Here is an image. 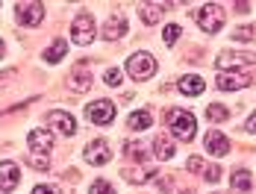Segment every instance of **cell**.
I'll return each instance as SVG.
<instances>
[{"mask_svg": "<svg viewBox=\"0 0 256 194\" xmlns=\"http://www.w3.org/2000/svg\"><path fill=\"white\" fill-rule=\"evenodd\" d=\"M150 124H154V115H150L148 109H138V112H132V115L127 118V126H130V130H136V132L148 130Z\"/></svg>", "mask_w": 256, "mask_h": 194, "instance_id": "obj_16", "label": "cell"}, {"mask_svg": "<svg viewBox=\"0 0 256 194\" xmlns=\"http://www.w3.org/2000/svg\"><path fill=\"white\" fill-rule=\"evenodd\" d=\"M256 32V26H238V30H232V38L236 42H250Z\"/></svg>", "mask_w": 256, "mask_h": 194, "instance_id": "obj_27", "label": "cell"}, {"mask_svg": "<svg viewBox=\"0 0 256 194\" xmlns=\"http://www.w3.org/2000/svg\"><path fill=\"white\" fill-rule=\"evenodd\" d=\"M88 194H115V188H112L106 180H94L92 188H88Z\"/></svg>", "mask_w": 256, "mask_h": 194, "instance_id": "obj_26", "label": "cell"}, {"mask_svg": "<svg viewBox=\"0 0 256 194\" xmlns=\"http://www.w3.org/2000/svg\"><path fill=\"white\" fill-rule=\"evenodd\" d=\"M248 62H256L254 53H221L218 59H215V65H218V71H230V68H238V65H248Z\"/></svg>", "mask_w": 256, "mask_h": 194, "instance_id": "obj_12", "label": "cell"}, {"mask_svg": "<svg viewBox=\"0 0 256 194\" xmlns=\"http://www.w3.org/2000/svg\"><path fill=\"white\" fill-rule=\"evenodd\" d=\"M165 9H168L165 3H144V6H142V21H144V24H156Z\"/></svg>", "mask_w": 256, "mask_h": 194, "instance_id": "obj_19", "label": "cell"}, {"mask_svg": "<svg viewBox=\"0 0 256 194\" xmlns=\"http://www.w3.org/2000/svg\"><path fill=\"white\" fill-rule=\"evenodd\" d=\"M168 126H171V136L180 138V142L194 138V115L186 112V109H171L168 112Z\"/></svg>", "mask_w": 256, "mask_h": 194, "instance_id": "obj_1", "label": "cell"}, {"mask_svg": "<svg viewBox=\"0 0 256 194\" xmlns=\"http://www.w3.org/2000/svg\"><path fill=\"white\" fill-rule=\"evenodd\" d=\"M86 118L94 124H100V126H106V124L115 121V103L112 100H94V103H88L86 106Z\"/></svg>", "mask_w": 256, "mask_h": 194, "instance_id": "obj_5", "label": "cell"}, {"mask_svg": "<svg viewBox=\"0 0 256 194\" xmlns=\"http://www.w3.org/2000/svg\"><path fill=\"white\" fill-rule=\"evenodd\" d=\"M204 176L209 180V182H218V180H221V168H206Z\"/></svg>", "mask_w": 256, "mask_h": 194, "instance_id": "obj_31", "label": "cell"}, {"mask_svg": "<svg viewBox=\"0 0 256 194\" xmlns=\"http://www.w3.org/2000/svg\"><path fill=\"white\" fill-rule=\"evenodd\" d=\"M18 12V24L24 26H38L42 24V18H44V3H38V0H30V3H18L15 6Z\"/></svg>", "mask_w": 256, "mask_h": 194, "instance_id": "obj_6", "label": "cell"}, {"mask_svg": "<svg viewBox=\"0 0 256 194\" xmlns=\"http://www.w3.org/2000/svg\"><path fill=\"white\" fill-rule=\"evenodd\" d=\"M254 82V76L250 74H236V71H224L215 76V86L221 88V92H238V88H248Z\"/></svg>", "mask_w": 256, "mask_h": 194, "instance_id": "obj_7", "label": "cell"}, {"mask_svg": "<svg viewBox=\"0 0 256 194\" xmlns=\"http://www.w3.org/2000/svg\"><path fill=\"white\" fill-rule=\"evenodd\" d=\"M124 147H127V153L132 156V159H142V156H144V153H142V147H138V144H132V142H127Z\"/></svg>", "mask_w": 256, "mask_h": 194, "instance_id": "obj_29", "label": "cell"}, {"mask_svg": "<svg viewBox=\"0 0 256 194\" xmlns=\"http://www.w3.org/2000/svg\"><path fill=\"white\" fill-rule=\"evenodd\" d=\"M103 80H106V86H121V71L118 68H109Z\"/></svg>", "mask_w": 256, "mask_h": 194, "instance_id": "obj_28", "label": "cell"}, {"mask_svg": "<svg viewBox=\"0 0 256 194\" xmlns=\"http://www.w3.org/2000/svg\"><path fill=\"white\" fill-rule=\"evenodd\" d=\"M9 76H15V71H3V74H0V82H3V80H9Z\"/></svg>", "mask_w": 256, "mask_h": 194, "instance_id": "obj_34", "label": "cell"}, {"mask_svg": "<svg viewBox=\"0 0 256 194\" xmlns=\"http://www.w3.org/2000/svg\"><path fill=\"white\" fill-rule=\"evenodd\" d=\"M206 118H209L212 124H221V121L230 118V109L221 106V103H209V106H206Z\"/></svg>", "mask_w": 256, "mask_h": 194, "instance_id": "obj_21", "label": "cell"}, {"mask_svg": "<svg viewBox=\"0 0 256 194\" xmlns=\"http://www.w3.org/2000/svg\"><path fill=\"white\" fill-rule=\"evenodd\" d=\"M82 159H86L88 165H106V162L112 159L109 142H103V138H98V142H88V144H86V153H82Z\"/></svg>", "mask_w": 256, "mask_h": 194, "instance_id": "obj_9", "label": "cell"}, {"mask_svg": "<svg viewBox=\"0 0 256 194\" xmlns=\"http://www.w3.org/2000/svg\"><path fill=\"white\" fill-rule=\"evenodd\" d=\"M127 32V21H124V15H112L106 26H103V38L106 42H115V38H121Z\"/></svg>", "mask_w": 256, "mask_h": 194, "instance_id": "obj_15", "label": "cell"}, {"mask_svg": "<svg viewBox=\"0 0 256 194\" xmlns=\"http://www.w3.org/2000/svg\"><path fill=\"white\" fill-rule=\"evenodd\" d=\"M88 86H92V76H88V74H86V68L80 65L77 71L71 74V88H74V92H86Z\"/></svg>", "mask_w": 256, "mask_h": 194, "instance_id": "obj_22", "label": "cell"}, {"mask_svg": "<svg viewBox=\"0 0 256 194\" xmlns=\"http://www.w3.org/2000/svg\"><path fill=\"white\" fill-rule=\"evenodd\" d=\"M204 147L212 156H227V153H230V138H227L224 132H218V130H209L206 138H204Z\"/></svg>", "mask_w": 256, "mask_h": 194, "instance_id": "obj_11", "label": "cell"}, {"mask_svg": "<svg viewBox=\"0 0 256 194\" xmlns=\"http://www.w3.org/2000/svg\"><path fill=\"white\" fill-rule=\"evenodd\" d=\"M94 36H98L94 18H92L88 12H80L77 18H74V24H71V42L80 44V48H86V44L94 42Z\"/></svg>", "mask_w": 256, "mask_h": 194, "instance_id": "obj_2", "label": "cell"}, {"mask_svg": "<svg viewBox=\"0 0 256 194\" xmlns=\"http://www.w3.org/2000/svg\"><path fill=\"white\" fill-rule=\"evenodd\" d=\"M26 144H30V153L48 156V150L53 147V132H50V130H44V126H36V130H30Z\"/></svg>", "mask_w": 256, "mask_h": 194, "instance_id": "obj_8", "label": "cell"}, {"mask_svg": "<svg viewBox=\"0 0 256 194\" xmlns=\"http://www.w3.org/2000/svg\"><path fill=\"white\" fill-rule=\"evenodd\" d=\"M32 194H56V188H53V186H36Z\"/></svg>", "mask_w": 256, "mask_h": 194, "instance_id": "obj_32", "label": "cell"}, {"mask_svg": "<svg viewBox=\"0 0 256 194\" xmlns=\"http://www.w3.org/2000/svg\"><path fill=\"white\" fill-rule=\"evenodd\" d=\"M180 32H182V30H180V24H168L165 30H162V38H165V44H174V42L180 38Z\"/></svg>", "mask_w": 256, "mask_h": 194, "instance_id": "obj_25", "label": "cell"}, {"mask_svg": "<svg viewBox=\"0 0 256 194\" xmlns=\"http://www.w3.org/2000/svg\"><path fill=\"white\" fill-rule=\"evenodd\" d=\"M68 53V42L65 38H56L50 48L44 50V62H50V65H56V62H62V56Z\"/></svg>", "mask_w": 256, "mask_h": 194, "instance_id": "obj_17", "label": "cell"}, {"mask_svg": "<svg viewBox=\"0 0 256 194\" xmlns=\"http://www.w3.org/2000/svg\"><path fill=\"white\" fill-rule=\"evenodd\" d=\"M177 88L182 92V94L194 97V94H204L206 82H204V76H198V74H186V76L177 82Z\"/></svg>", "mask_w": 256, "mask_h": 194, "instance_id": "obj_14", "label": "cell"}, {"mask_svg": "<svg viewBox=\"0 0 256 194\" xmlns=\"http://www.w3.org/2000/svg\"><path fill=\"white\" fill-rule=\"evenodd\" d=\"M224 6H218V3H206V6H200L198 9V26L204 30V32H218L221 26H224Z\"/></svg>", "mask_w": 256, "mask_h": 194, "instance_id": "obj_3", "label": "cell"}, {"mask_svg": "<svg viewBox=\"0 0 256 194\" xmlns=\"http://www.w3.org/2000/svg\"><path fill=\"white\" fill-rule=\"evenodd\" d=\"M186 168H188V170H200V168H204V159H200V156H192V159L186 162Z\"/></svg>", "mask_w": 256, "mask_h": 194, "instance_id": "obj_30", "label": "cell"}, {"mask_svg": "<svg viewBox=\"0 0 256 194\" xmlns=\"http://www.w3.org/2000/svg\"><path fill=\"white\" fill-rule=\"evenodd\" d=\"M127 74L132 80H150L156 74V59L150 53H132L127 59Z\"/></svg>", "mask_w": 256, "mask_h": 194, "instance_id": "obj_4", "label": "cell"}, {"mask_svg": "<svg viewBox=\"0 0 256 194\" xmlns=\"http://www.w3.org/2000/svg\"><path fill=\"white\" fill-rule=\"evenodd\" d=\"M124 180H130V182H150V180H154V170H132V168H127L124 170Z\"/></svg>", "mask_w": 256, "mask_h": 194, "instance_id": "obj_23", "label": "cell"}, {"mask_svg": "<svg viewBox=\"0 0 256 194\" xmlns=\"http://www.w3.org/2000/svg\"><path fill=\"white\" fill-rule=\"evenodd\" d=\"M26 162H30L36 170H48V168H50V156H38V153H30V156H26Z\"/></svg>", "mask_w": 256, "mask_h": 194, "instance_id": "obj_24", "label": "cell"}, {"mask_svg": "<svg viewBox=\"0 0 256 194\" xmlns=\"http://www.w3.org/2000/svg\"><path fill=\"white\" fill-rule=\"evenodd\" d=\"M154 150H156V159H162V162H168V159L174 156V144H171L168 136H156L154 138Z\"/></svg>", "mask_w": 256, "mask_h": 194, "instance_id": "obj_18", "label": "cell"}, {"mask_svg": "<svg viewBox=\"0 0 256 194\" xmlns=\"http://www.w3.org/2000/svg\"><path fill=\"white\" fill-rule=\"evenodd\" d=\"M0 56H3V42H0Z\"/></svg>", "mask_w": 256, "mask_h": 194, "instance_id": "obj_35", "label": "cell"}, {"mask_svg": "<svg viewBox=\"0 0 256 194\" xmlns=\"http://www.w3.org/2000/svg\"><path fill=\"white\" fill-rule=\"evenodd\" d=\"M230 186L236 188V192H250V186H254V176H250V170H236L230 176Z\"/></svg>", "mask_w": 256, "mask_h": 194, "instance_id": "obj_20", "label": "cell"}, {"mask_svg": "<svg viewBox=\"0 0 256 194\" xmlns=\"http://www.w3.org/2000/svg\"><path fill=\"white\" fill-rule=\"evenodd\" d=\"M18 182H21V168L15 162H0V188L12 192Z\"/></svg>", "mask_w": 256, "mask_h": 194, "instance_id": "obj_13", "label": "cell"}, {"mask_svg": "<svg viewBox=\"0 0 256 194\" xmlns=\"http://www.w3.org/2000/svg\"><path fill=\"white\" fill-rule=\"evenodd\" d=\"M248 130H250V132H256V112L250 115V121H248Z\"/></svg>", "mask_w": 256, "mask_h": 194, "instance_id": "obj_33", "label": "cell"}, {"mask_svg": "<svg viewBox=\"0 0 256 194\" xmlns=\"http://www.w3.org/2000/svg\"><path fill=\"white\" fill-rule=\"evenodd\" d=\"M48 126H53L56 132H62L65 138H71V136L77 132V121H74L68 112H62V109H53L50 115H48Z\"/></svg>", "mask_w": 256, "mask_h": 194, "instance_id": "obj_10", "label": "cell"}]
</instances>
